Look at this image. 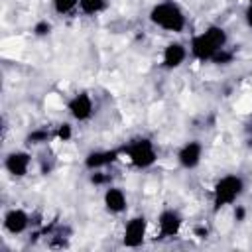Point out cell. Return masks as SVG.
<instances>
[{
	"label": "cell",
	"instance_id": "obj_1",
	"mask_svg": "<svg viewBox=\"0 0 252 252\" xmlns=\"http://www.w3.org/2000/svg\"><path fill=\"white\" fill-rule=\"evenodd\" d=\"M222 41H224L222 30H209V32L201 33V35L193 41V53H195L197 57H201V59L211 57L217 49H220Z\"/></svg>",
	"mask_w": 252,
	"mask_h": 252
},
{
	"label": "cell",
	"instance_id": "obj_2",
	"mask_svg": "<svg viewBox=\"0 0 252 252\" xmlns=\"http://www.w3.org/2000/svg\"><path fill=\"white\" fill-rule=\"evenodd\" d=\"M152 20H154L158 26H161V28H165V30H171V32H177V30L183 28V16H181V12H179L175 6H171V4H161V6H158V8L152 12Z\"/></svg>",
	"mask_w": 252,
	"mask_h": 252
},
{
	"label": "cell",
	"instance_id": "obj_3",
	"mask_svg": "<svg viewBox=\"0 0 252 252\" xmlns=\"http://www.w3.org/2000/svg\"><path fill=\"white\" fill-rule=\"evenodd\" d=\"M240 179L236 177H224L219 185H217V203L219 205H226V203H232L238 193H240Z\"/></svg>",
	"mask_w": 252,
	"mask_h": 252
},
{
	"label": "cell",
	"instance_id": "obj_4",
	"mask_svg": "<svg viewBox=\"0 0 252 252\" xmlns=\"http://www.w3.org/2000/svg\"><path fill=\"white\" fill-rule=\"evenodd\" d=\"M146 236V219L144 217H136L126 224V232H124V242L126 246H138L142 244Z\"/></svg>",
	"mask_w": 252,
	"mask_h": 252
},
{
	"label": "cell",
	"instance_id": "obj_5",
	"mask_svg": "<svg viewBox=\"0 0 252 252\" xmlns=\"http://www.w3.org/2000/svg\"><path fill=\"white\" fill-rule=\"evenodd\" d=\"M4 228L10 234H20L28 228V215L22 209H12L4 215Z\"/></svg>",
	"mask_w": 252,
	"mask_h": 252
},
{
	"label": "cell",
	"instance_id": "obj_6",
	"mask_svg": "<svg viewBox=\"0 0 252 252\" xmlns=\"http://www.w3.org/2000/svg\"><path fill=\"white\" fill-rule=\"evenodd\" d=\"M30 161H32V158H30L26 152H12V154L6 158V163H4V165H6V169H8L12 175L22 177V175L28 173Z\"/></svg>",
	"mask_w": 252,
	"mask_h": 252
},
{
	"label": "cell",
	"instance_id": "obj_7",
	"mask_svg": "<svg viewBox=\"0 0 252 252\" xmlns=\"http://www.w3.org/2000/svg\"><path fill=\"white\" fill-rule=\"evenodd\" d=\"M128 158H130L136 165H148V163L154 161V150H152V146H150L146 140H142V142H138V144L128 152Z\"/></svg>",
	"mask_w": 252,
	"mask_h": 252
},
{
	"label": "cell",
	"instance_id": "obj_8",
	"mask_svg": "<svg viewBox=\"0 0 252 252\" xmlns=\"http://www.w3.org/2000/svg\"><path fill=\"white\" fill-rule=\"evenodd\" d=\"M91 108H93V104H91L89 96H85V94H79V96L71 102V112H73V116H77V118H87V116L91 114Z\"/></svg>",
	"mask_w": 252,
	"mask_h": 252
},
{
	"label": "cell",
	"instance_id": "obj_9",
	"mask_svg": "<svg viewBox=\"0 0 252 252\" xmlns=\"http://www.w3.org/2000/svg\"><path fill=\"white\" fill-rule=\"evenodd\" d=\"M199 156H201V148L197 144H189L181 150L179 154V161L185 165V167H193L197 161H199Z\"/></svg>",
	"mask_w": 252,
	"mask_h": 252
},
{
	"label": "cell",
	"instance_id": "obj_10",
	"mask_svg": "<svg viewBox=\"0 0 252 252\" xmlns=\"http://www.w3.org/2000/svg\"><path fill=\"white\" fill-rule=\"evenodd\" d=\"M104 201H106V207H108L110 211H114V213H120V211L124 209V205H126L124 193H122L120 189H108Z\"/></svg>",
	"mask_w": 252,
	"mask_h": 252
},
{
	"label": "cell",
	"instance_id": "obj_11",
	"mask_svg": "<svg viewBox=\"0 0 252 252\" xmlns=\"http://www.w3.org/2000/svg\"><path fill=\"white\" fill-rule=\"evenodd\" d=\"M179 219H177V215H173V213H163L161 215V219H159V228H161V234H165V236H171V234H175L177 232V228H179Z\"/></svg>",
	"mask_w": 252,
	"mask_h": 252
},
{
	"label": "cell",
	"instance_id": "obj_12",
	"mask_svg": "<svg viewBox=\"0 0 252 252\" xmlns=\"http://www.w3.org/2000/svg\"><path fill=\"white\" fill-rule=\"evenodd\" d=\"M185 57V49L179 45V43H171L167 49H165V63L169 67H177Z\"/></svg>",
	"mask_w": 252,
	"mask_h": 252
},
{
	"label": "cell",
	"instance_id": "obj_13",
	"mask_svg": "<svg viewBox=\"0 0 252 252\" xmlns=\"http://www.w3.org/2000/svg\"><path fill=\"white\" fill-rule=\"evenodd\" d=\"M112 159H114V154L102 152V154H91L89 159H87V163H89L91 167H100V165H104V163H110Z\"/></svg>",
	"mask_w": 252,
	"mask_h": 252
},
{
	"label": "cell",
	"instance_id": "obj_14",
	"mask_svg": "<svg viewBox=\"0 0 252 252\" xmlns=\"http://www.w3.org/2000/svg\"><path fill=\"white\" fill-rule=\"evenodd\" d=\"M250 110H252V98H250V96H244V98H240V100L236 102V112L246 114V112H250Z\"/></svg>",
	"mask_w": 252,
	"mask_h": 252
},
{
	"label": "cell",
	"instance_id": "obj_15",
	"mask_svg": "<svg viewBox=\"0 0 252 252\" xmlns=\"http://www.w3.org/2000/svg\"><path fill=\"white\" fill-rule=\"evenodd\" d=\"M102 6V0H81V8L85 12H96Z\"/></svg>",
	"mask_w": 252,
	"mask_h": 252
},
{
	"label": "cell",
	"instance_id": "obj_16",
	"mask_svg": "<svg viewBox=\"0 0 252 252\" xmlns=\"http://www.w3.org/2000/svg\"><path fill=\"white\" fill-rule=\"evenodd\" d=\"M53 4H55L57 12H69L77 4V0H53Z\"/></svg>",
	"mask_w": 252,
	"mask_h": 252
},
{
	"label": "cell",
	"instance_id": "obj_17",
	"mask_svg": "<svg viewBox=\"0 0 252 252\" xmlns=\"http://www.w3.org/2000/svg\"><path fill=\"white\" fill-rule=\"evenodd\" d=\"M69 136H71L69 126H67V124H65V126H61V128H59V138H61V140H67Z\"/></svg>",
	"mask_w": 252,
	"mask_h": 252
},
{
	"label": "cell",
	"instance_id": "obj_18",
	"mask_svg": "<svg viewBox=\"0 0 252 252\" xmlns=\"http://www.w3.org/2000/svg\"><path fill=\"white\" fill-rule=\"evenodd\" d=\"M47 104H59V94H49L47 96Z\"/></svg>",
	"mask_w": 252,
	"mask_h": 252
},
{
	"label": "cell",
	"instance_id": "obj_19",
	"mask_svg": "<svg viewBox=\"0 0 252 252\" xmlns=\"http://www.w3.org/2000/svg\"><path fill=\"white\" fill-rule=\"evenodd\" d=\"M45 30H49V26H47V24H41V26H37V28H35V32H37V33H45Z\"/></svg>",
	"mask_w": 252,
	"mask_h": 252
},
{
	"label": "cell",
	"instance_id": "obj_20",
	"mask_svg": "<svg viewBox=\"0 0 252 252\" xmlns=\"http://www.w3.org/2000/svg\"><path fill=\"white\" fill-rule=\"evenodd\" d=\"M248 22H250V26H252V4H250V10H248Z\"/></svg>",
	"mask_w": 252,
	"mask_h": 252
}]
</instances>
